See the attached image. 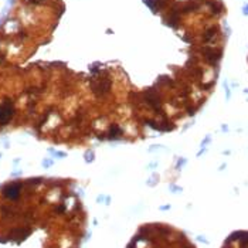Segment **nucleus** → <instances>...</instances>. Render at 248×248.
Masks as SVG:
<instances>
[{
  "label": "nucleus",
  "mask_w": 248,
  "mask_h": 248,
  "mask_svg": "<svg viewBox=\"0 0 248 248\" xmlns=\"http://www.w3.org/2000/svg\"><path fill=\"white\" fill-rule=\"evenodd\" d=\"M14 115V107L11 104V101H4L1 105H0V125H7L10 122V119Z\"/></svg>",
  "instance_id": "obj_1"
},
{
  "label": "nucleus",
  "mask_w": 248,
  "mask_h": 248,
  "mask_svg": "<svg viewBox=\"0 0 248 248\" xmlns=\"http://www.w3.org/2000/svg\"><path fill=\"white\" fill-rule=\"evenodd\" d=\"M20 189H22V184L20 183L9 184V186H6L3 189V196L7 197V199H11V200H16L20 196Z\"/></svg>",
  "instance_id": "obj_2"
}]
</instances>
